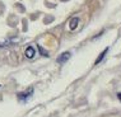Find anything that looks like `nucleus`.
I'll list each match as a JSON object with an SVG mask.
<instances>
[{
  "label": "nucleus",
  "mask_w": 121,
  "mask_h": 117,
  "mask_svg": "<svg viewBox=\"0 0 121 117\" xmlns=\"http://www.w3.org/2000/svg\"><path fill=\"white\" fill-rule=\"evenodd\" d=\"M32 94H33V88H29L26 92L18 93V99L21 100V102H27V100L32 97Z\"/></svg>",
  "instance_id": "nucleus-1"
},
{
  "label": "nucleus",
  "mask_w": 121,
  "mask_h": 117,
  "mask_svg": "<svg viewBox=\"0 0 121 117\" xmlns=\"http://www.w3.org/2000/svg\"><path fill=\"white\" fill-rule=\"evenodd\" d=\"M117 98H119V100L121 102V92H120V93H117Z\"/></svg>",
  "instance_id": "nucleus-6"
},
{
  "label": "nucleus",
  "mask_w": 121,
  "mask_h": 117,
  "mask_svg": "<svg viewBox=\"0 0 121 117\" xmlns=\"http://www.w3.org/2000/svg\"><path fill=\"white\" fill-rule=\"evenodd\" d=\"M78 23H79V19H78V18H73V19H71V22H70L69 28L73 31V29H75V27L78 25Z\"/></svg>",
  "instance_id": "nucleus-5"
},
{
  "label": "nucleus",
  "mask_w": 121,
  "mask_h": 117,
  "mask_svg": "<svg viewBox=\"0 0 121 117\" xmlns=\"http://www.w3.org/2000/svg\"><path fill=\"white\" fill-rule=\"evenodd\" d=\"M36 55V50L32 46H28L27 48H26V56H27L28 58H32Z\"/></svg>",
  "instance_id": "nucleus-3"
},
{
  "label": "nucleus",
  "mask_w": 121,
  "mask_h": 117,
  "mask_svg": "<svg viewBox=\"0 0 121 117\" xmlns=\"http://www.w3.org/2000/svg\"><path fill=\"white\" fill-rule=\"evenodd\" d=\"M70 56H71V54H70V52H63V54L60 55V56L57 57V63H59V64H64V63H66V61L70 58Z\"/></svg>",
  "instance_id": "nucleus-2"
},
{
  "label": "nucleus",
  "mask_w": 121,
  "mask_h": 117,
  "mask_svg": "<svg viewBox=\"0 0 121 117\" xmlns=\"http://www.w3.org/2000/svg\"><path fill=\"white\" fill-rule=\"evenodd\" d=\"M107 52H108V47H107V48H104V50L102 51V52L99 54V56L97 57V60H96V61H94V65H98V64H99L101 61H102L103 58H104V56H106V54H107Z\"/></svg>",
  "instance_id": "nucleus-4"
}]
</instances>
